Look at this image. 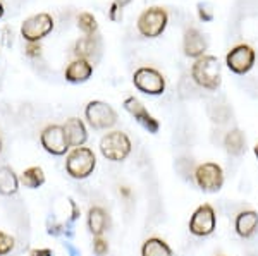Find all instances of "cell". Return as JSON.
<instances>
[{
    "mask_svg": "<svg viewBox=\"0 0 258 256\" xmlns=\"http://www.w3.org/2000/svg\"><path fill=\"white\" fill-rule=\"evenodd\" d=\"M191 77L198 86L215 92L222 82V71H220L219 59L214 55H203L197 59L195 64L191 65Z\"/></svg>",
    "mask_w": 258,
    "mask_h": 256,
    "instance_id": "1",
    "label": "cell"
},
{
    "mask_svg": "<svg viewBox=\"0 0 258 256\" xmlns=\"http://www.w3.org/2000/svg\"><path fill=\"white\" fill-rule=\"evenodd\" d=\"M97 167V156L86 146L74 148L66 160V170L73 179H86Z\"/></svg>",
    "mask_w": 258,
    "mask_h": 256,
    "instance_id": "2",
    "label": "cell"
},
{
    "mask_svg": "<svg viewBox=\"0 0 258 256\" xmlns=\"http://www.w3.org/2000/svg\"><path fill=\"white\" fill-rule=\"evenodd\" d=\"M131 139L122 131H110L100 139V151L110 162H122L131 153Z\"/></svg>",
    "mask_w": 258,
    "mask_h": 256,
    "instance_id": "3",
    "label": "cell"
},
{
    "mask_svg": "<svg viewBox=\"0 0 258 256\" xmlns=\"http://www.w3.org/2000/svg\"><path fill=\"white\" fill-rule=\"evenodd\" d=\"M85 117H86V122L97 131L110 129V127H114L115 122H117V112L112 109L109 103H105L102 100L90 102L85 109Z\"/></svg>",
    "mask_w": 258,
    "mask_h": 256,
    "instance_id": "4",
    "label": "cell"
},
{
    "mask_svg": "<svg viewBox=\"0 0 258 256\" xmlns=\"http://www.w3.org/2000/svg\"><path fill=\"white\" fill-rule=\"evenodd\" d=\"M195 183L205 193H217L224 186V170L215 162H203L195 170Z\"/></svg>",
    "mask_w": 258,
    "mask_h": 256,
    "instance_id": "5",
    "label": "cell"
},
{
    "mask_svg": "<svg viewBox=\"0 0 258 256\" xmlns=\"http://www.w3.org/2000/svg\"><path fill=\"white\" fill-rule=\"evenodd\" d=\"M169 16L162 7H150L138 18V31L147 38H157L164 33Z\"/></svg>",
    "mask_w": 258,
    "mask_h": 256,
    "instance_id": "6",
    "label": "cell"
},
{
    "mask_svg": "<svg viewBox=\"0 0 258 256\" xmlns=\"http://www.w3.org/2000/svg\"><path fill=\"white\" fill-rule=\"evenodd\" d=\"M217 227V215L210 203L200 205L189 218V232L197 237H207L214 234Z\"/></svg>",
    "mask_w": 258,
    "mask_h": 256,
    "instance_id": "7",
    "label": "cell"
},
{
    "mask_svg": "<svg viewBox=\"0 0 258 256\" xmlns=\"http://www.w3.org/2000/svg\"><path fill=\"white\" fill-rule=\"evenodd\" d=\"M53 30V19L47 12H40L31 18H28L21 26V35L28 43H38L41 38Z\"/></svg>",
    "mask_w": 258,
    "mask_h": 256,
    "instance_id": "8",
    "label": "cell"
},
{
    "mask_svg": "<svg viewBox=\"0 0 258 256\" xmlns=\"http://www.w3.org/2000/svg\"><path fill=\"white\" fill-rule=\"evenodd\" d=\"M133 82L136 90L147 95H162L165 92L164 76L153 67H140L133 74Z\"/></svg>",
    "mask_w": 258,
    "mask_h": 256,
    "instance_id": "9",
    "label": "cell"
},
{
    "mask_svg": "<svg viewBox=\"0 0 258 256\" xmlns=\"http://www.w3.org/2000/svg\"><path fill=\"white\" fill-rule=\"evenodd\" d=\"M40 143L45 151H48L50 155H55V156L66 155L69 150V143H68V138H66L64 127L57 126V124L47 126L41 131Z\"/></svg>",
    "mask_w": 258,
    "mask_h": 256,
    "instance_id": "10",
    "label": "cell"
},
{
    "mask_svg": "<svg viewBox=\"0 0 258 256\" xmlns=\"http://www.w3.org/2000/svg\"><path fill=\"white\" fill-rule=\"evenodd\" d=\"M256 53L249 45L241 43L236 45L226 57V64L234 74H246L251 71V67L255 65Z\"/></svg>",
    "mask_w": 258,
    "mask_h": 256,
    "instance_id": "11",
    "label": "cell"
},
{
    "mask_svg": "<svg viewBox=\"0 0 258 256\" xmlns=\"http://www.w3.org/2000/svg\"><path fill=\"white\" fill-rule=\"evenodd\" d=\"M124 110H126L127 114H131L133 117L136 119V122H138L141 127H145L148 133H152V134L159 133L160 122L148 112L147 107H145L143 103L138 100V98L127 97L126 100H124Z\"/></svg>",
    "mask_w": 258,
    "mask_h": 256,
    "instance_id": "12",
    "label": "cell"
},
{
    "mask_svg": "<svg viewBox=\"0 0 258 256\" xmlns=\"http://www.w3.org/2000/svg\"><path fill=\"white\" fill-rule=\"evenodd\" d=\"M209 48V41L205 35L197 28H188L184 31V40H182V50L186 57L191 59H200L205 55V50Z\"/></svg>",
    "mask_w": 258,
    "mask_h": 256,
    "instance_id": "13",
    "label": "cell"
},
{
    "mask_svg": "<svg viewBox=\"0 0 258 256\" xmlns=\"http://www.w3.org/2000/svg\"><path fill=\"white\" fill-rule=\"evenodd\" d=\"M62 127H64L69 148H80L86 143V139H88V131H86V126L81 119L71 117L66 121V124Z\"/></svg>",
    "mask_w": 258,
    "mask_h": 256,
    "instance_id": "14",
    "label": "cell"
},
{
    "mask_svg": "<svg viewBox=\"0 0 258 256\" xmlns=\"http://www.w3.org/2000/svg\"><path fill=\"white\" fill-rule=\"evenodd\" d=\"M234 229L239 237H251L258 229V212L255 210H243L234 218Z\"/></svg>",
    "mask_w": 258,
    "mask_h": 256,
    "instance_id": "15",
    "label": "cell"
},
{
    "mask_svg": "<svg viewBox=\"0 0 258 256\" xmlns=\"http://www.w3.org/2000/svg\"><path fill=\"white\" fill-rule=\"evenodd\" d=\"M93 74V64L85 59L73 60L66 69V79L69 82H85Z\"/></svg>",
    "mask_w": 258,
    "mask_h": 256,
    "instance_id": "16",
    "label": "cell"
},
{
    "mask_svg": "<svg viewBox=\"0 0 258 256\" xmlns=\"http://www.w3.org/2000/svg\"><path fill=\"white\" fill-rule=\"evenodd\" d=\"M109 227V213L102 206H91L88 212V229L95 237H100Z\"/></svg>",
    "mask_w": 258,
    "mask_h": 256,
    "instance_id": "17",
    "label": "cell"
},
{
    "mask_svg": "<svg viewBox=\"0 0 258 256\" xmlns=\"http://www.w3.org/2000/svg\"><path fill=\"white\" fill-rule=\"evenodd\" d=\"M19 189V177L12 170L9 165H2L0 167V195L12 196L16 195Z\"/></svg>",
    "mask_w": 258,
    "mask_h": 256,
    "instance_id": "18",
    "label": "cell"
},
{
    "mask_svg": "<svg viewBox=\"0 0 258 256\" xmlns=\"http://www.w3.org/2000/svg\"><path fill=\"white\" fill-rule=\"evenodd\" d=\"M141 256H174V251L164 239L148 237L141 246Z\"/></svg>",
    "mask_w": 258,
    "mask_h": 256,
    "instance_id": "19",
    "label": "cell"
},
{
    "mask_svg": "<svg viewBox=\"0 0 258 256\" xmlns=\"http://www.w3.org/2000/svg\"><path fill=\"white\" fill-rule=\"evenodd\" d=\"M224 146L226 151L232 156H241L244 153V148H246V138H244L243 131L239 129H232L229 131L224 138Z\"/></svg>",
    "mask_w": 258,
    "mask_h": 256,
    "instance_id": "20",
    "label": "cell"
},
{
    "mask_svg": "<svg viewBox=\"0 0 258 256\" xmlns=\"http://www.w3.org/2000/svg\"><path fill=\"white\" fill-rule=\"evenodd\" d=\"M19 183L24 186V188L30 189H38L45 184V174L41 167H30L21 174Z\"/></svg>",
    "mask_w": 258,
    "mask_h": 256,
    "instance_id": "21",
    "label": "cell"
},
{
    "mask_svg": "<svg viewBox=\"0 0 258 256\" xmlns=\"http://www.w3.org/2000/svg\"><path fill=\"white\" fill-rule=\"evenodd\" d=\"M98 48V43L97 40H95V36H83L76 41V45H74V55L78 57V59H85L88 60L93 57V53L97 52Z\"/></svg>",
    "mask_w": 258,
    "mask_h": 256,
    "instance_id": "22",
    "label": "cell"
},
{
    "mask_svg": "<svg viewBox=\"0 0 258 256\" xmlns=\"http://www.w3.org/2000/svg\"><path fill=\"white\" fill-rule=\"evenodd\" d=\"M78 28H80L86 36H93L98 30L97 19H95L90 12H83V14L78 16Z\"/></svg>",
    "mask_w": 258,
    "mask_h": 256,
    "instance_id": "23",
    "label": "cell"
},
{
    "mask_svg": "<svg viewBox=\"0 0 258 256\" xmlns=\"http://www.w3.org/2000/svg\"><path fill=\"white\" fill-rule=\"evenodd\" d=\"M16 246V241L14 237L6 234L4 230H0V256H6L9 254Z\"/></svg>",
    "mask_w": 258,
    "mask_h": 256,
    "instance_id": "24",
    "label": "cell"
},
{
    "mask_svg": "<svg viewBox=\"0 0 258 256\" xmlns=\"http://www.w3.org/2000/svg\"><path fill=\"white\" fill-rule=\"evenodd\" d=\"M198 16L203 21H212L214 19V9L209 2H200L198 4Z\"/></svg>",
    "mask_w": 258,
    "mask_h": 256,
    "instance_id": "25",
    "label": "cell"
},
{
    "mask_svg": "<svg viewBox=\"0 0 258 256\" xmlns=\"http://www.w3.org/2000/svg\"><path fill=\"white\" fill-rule=\"evenodd\" d=\"M107 251H109V242H107L102 236L95 237V241H93V253L97 254V256H103V254H107Z\"/></svg>",
    "mask_w": 258,
    "mask_h": 256,
    "instance_id": "26",
    "label": "cell"
},
{
    "mask_svg": "<svg viewBox=\"0 0 258 256\" xmlns=\"http://www.w3.org/2000/svg\"><path fill=\"white\" fill-rule=\"evenodd\" d=\"M131 2V0H114V4H112V7H110V19L112 21H117L119 19V16H117V12L119 11H122V7L124 6H127V4Z\"/></svg>",
    "mask_w": 258,
    "mask_h": 256,
    "instance_id": "27",
    "label": "cell"
},
{
    "mask_svg": "<svg viewBox=\"0 0 258 256\" xmlns=\"http://www.w3.org/2000/svg\"><path fill=\"white\" fill-rule=\"evenodd\" d=\"M26 55L28 57H38L40 55V45L38 43H28Z\"/></svg>",
    "mask_w": 258,
    "mask_h": 256,
    "instance_id": "28",
    "label": "cell"
},
{
    "mask_svg": "<svg viewBox=\"0 0 258 256\" xmlns=\"http://www.w3.org/2000/svg\"><path fill=\"white\" fill-rule=\"evenodd\" d=\"M30 256H53L52 249H47V247H43V249H33Z\"/></svg>",
    "mask_w": 258,
    "mask_h": 256,
    "instance_id": "29",
    "label": "cell"
},
{
    "mask_svg": "<svg viewBox=\"0 0 258 256\" xmlns=\"http://www.w3.org/2000/svg\"><path fill=\"white\" fill-rule=\"evenodd\" d=\"M66 244V247H68V251H69V256H81V253H80V249H78L76 246H73L71 242H64Z\"/></svg>",
    "mask_w": 258,
    "mask_h": 256,
    "instance_id": "30",
    "label": "cell"
},
{
    "mask_svg": "<svg viewBox=\"0 0 258 256\" xmlns=\"http://www.w3.org/2000/svg\"><path fill=\"white\" fill-rule=\"evenodd\" d=\"M120 195H124V196H129V195H131V191H129V189L127 188H120Z\"/></svg>",
    "mask_w": 258,
    "mask_h": 256,
    "instance_id": "31",
    "label": "cell"
},
{
    "mask_svg": "<svg viewBox=\"0 0 258 256\" xmlns=\"http://www.w3.org/2000/svg\"><path fill=\"white\" fill-rule=\"evenodd\" d=\"M253 151H255V156H256V160H258V143L255 144V148H253Z\"/></svg>",
    "mask_w": 258,
    "mask_h": 256,
    "instance_id": "32",
    "label": "cell"
},
{
    "mask_svg": "<svg viewBox=\"0 0 258 256\" xmlns=\"http://www.w3.org/2000/svg\"><path fill=\"white\" fill-rule=\"evenodd\" d=\"M4 16V6H2V2H0V18Z\"/></svg>",
    "mask_w": 258,
    "mask_h": 256,
    "instance_id": "33",
    "label": "cell"
},
{
    "mask_svg": "<svg viewBox=\"0 0 258 256\" xmlns=\"http://www.w3.org/2000/svg\"><path fill=\"white\" fill-rule=\"evenodd\" d=\"M0 151H2V139H0Z\"/></svg>",
    "mask_w": 258,
    "mask_h": 256,
    "instance_id": "34",
    "label": "cell"
}]
</instances>
